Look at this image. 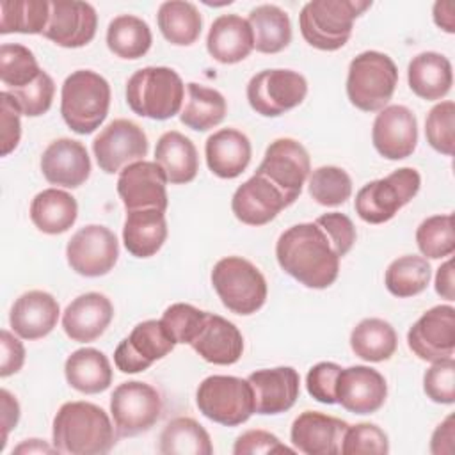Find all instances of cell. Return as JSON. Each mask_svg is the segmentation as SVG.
I'll return each instance as SVG.
<instances>
[{"label": "cell", "mask_w": 455, "mask_h": 455, "mask_svg": "<svg viewBox=\"0 0 455 455\" xmlns=\"http://www.w3.org/2000/svg\"><path fill=\"white\" fill-rule=\"evenodd\" d=\"M275 258L288 275L307 288H329L339 274L341 258L316 222H300L281 233Z\"/></svg>", "instance_id": "cell-1"}, {"label": "cell", "mask_w": 455, "mask_h": 455, "mask_svg": "<svg viewBox=\"0 0 455 455\" xmlns=\"http://www.w3.org/2000/svg\"><path fill=\"white\" fill-rule=\"evenodd\" d=\"M117 434L108 414L91 402H66L52 425V441L60 453L103 455L116 444Z\"/></svg>", "instance_id": "cell-2"}, {"label": "cell", "mask_w": 455, "mask_h": 455, "mask_svg": "<svg viewBox=\"0 0 455 455\" xmlns=\"http://www.w3.org/2000/svg\"><path fill=\"white\" fill-rule=\"evenodd\" d=\"M110 85L92 69H76L60 89V114L78 135H89L105 121L110 107Z\"/></svg>", "instance_id": "cell-3"}, {"label": "cell", "mask_w": 455, "mask_h": 455, "mask_svg": "<svg viewBox=\"0 0 455 455\" xmlns=\"http://www.w3.org/2000/svg\"><path fill=\"white\" fill-rule=\"evenodd\" d=\"M185 98L181 76L167 66H148L126 82V103L140 117L165 121L180 114Z\"/></svg>", "instance_id": "cell-4"}, {"label": "cell", "mask_w": 455, "mask_h": 455, "mask_svg": "<svg viewBox=\"0 0 455 455\" xmlns=\"http://www.w3.org/2000/svg\"><path fill=\"white\" fill-rule=\"evenodd\" d=\"M371 7L368 0H313L299 14L302 37L318 50L334 52L347 44L354 20Z\"/></svg>", "instance_id": "cell-5"}, {"label": "cell", "mask_w": 455, "mask_h": 455, "mask_svg": "<svg viewBox=\"0 0 455 455\" xmlns=\"http://www.w3.org/2000/svg\"><path fill=\"white\" fill-rule=\"evenodd\" d=\"M398 84V68L382 52L368 50L350 60L347 75V96L363 112H377L387 107Z\"/></svg>", "instance_id": "cell-6"}, {"label": "cell", "mask_w": 455, "mask_h": 455, "mask_svg": "<svg viewBox=\"0 0 455 455\" xmlns=\"http://www.w3.org/2000/svg\"><path fill=\"white\" fill-rule=\"evenodd\" d=\"M212 284L224 304L235 315H252L267 300V281L259 268L240 256H226L213 265Z\"/></svg>", "instance_id": "cell-7"}, {"label": "cell", "mask_w": 455, "mask_h": 455, "mask_svg": "<svg viewBox=\"0 0 455 455\" xmlns=\"http://www.w3.org/2000/svg\"><path fill=\"white\" fill-rule=\"evenodd\" d=\"M421 176L412 167H402L386 178L373 180L359 188L355 196V213L368 224L391 220L419 192Z\"/></svg>", "instance_id": "cell-8"}, {"label": "cell", "mask_w": 455, "mask_h": 455, "mask_svg": "<svg viewBox=\"0 0 455 455\" xmlns=\"http://www.w3.org/2000/svg\"><path fill=\"white\" fill-rule=\"evenodd\" d=\"M203 416L224 425L238 427L254 414V393L247 379L233 375H210L196 393Z\"/></svg>", "instance_id": "cell-9"}, {"label": "cell", "mask_w": 455, "mask_h": 455, "mask_svg": "<svg viewBox=\"0 0 455 455\" xmlns=\"http://www.w3.org/2000/svg\"><path fill=\"white\" fill-rule=\"evenodd\" d=\"M307 94V80L293 69H263L247 84V101L263 117H277L299 107Z\"/></svg>", "instance_id": "cell-10"}, {"label": "cell", "mask_w": 455, "mask_h": 455, "mask_svg": "<svg viewBox=\"0 0 455 455\" xmlns=\"http://www.w3.org/2000/svg\"><path fill=\"white\" fill-rule=\"evenodd\" d=\"M110 414L117 437L144 434L160 419V393L148 382H123L110 396Z\"/></svg>", "instance_id": "cell-11"}, {"label": "cell", "mask_w": 455, "mask_h": 455, "mask_svg": "<svg viewBox=\"0 0 455 455\" xmlns=\"http://www.w3.org/2000/svg\"><path fill=\"white\" fill-rule=\"evenodd\" d=\"M256 172L272 181L290 206L297 201L306 180L309 178L311 160L299 140L283 137L270 142Z\"/></svg>", "instance_id": "cell-12"}, {"label": "cell", "mask_w": 455, "mask_h": 455, "mask_svg": "<svg viewBox=\"0 0 455 455\" xmlns=\"http://www.w3.org/2000/svg\"><path fill=\"white\" fill-rule=\"evenodd\" d=\"M119 258V242L107 226L87 224L80 228L66 245V259L71 270L84 277L108 274Z\"/></svg>", "instance_id": "cell-13"}, {"label": "cell", "mask_w": 455, "mask_h": 455, "mask_svg": "<svg viewBox=\"0 0 455 455\" xmlns=\"http://www.w3.org/2000/svg\"><path fill=\"white\" fill-rule=\"evenodd\" d=\"M149 142L144 130L130 119H114L92 140V153L107 174L121 172L126 165L144 160Z\"/></svg>", "instance_id": "cell-14"}, {"label": "cell", "mask_w": 455, "mask_h": 455, "mask_svg": "<svg viewBox=\"0 0 455 455\" xmlns=\"http://www.w3.org/2000/svg\"><path fill=\"white\" fill-rule=\"evenodd\" d=\"M176 347V341L162 320H144L117 345L114 363L123 373H139L148 370L155 361L164 359Z\"/></svg>", "instance_id": "cell-15"}, {"label": "cell", "mask_w": 455, "mask_h": 455, "mask_svg": "<svg viewBox=\"0 0 455 455\" xmlns=\"http://www.w3.org/2000/svg\"><path fill=\"white\" fill-rule=\"evenodd\" d=\"M407 345L421 361L435 363L453 357L455 307L439 304L425 311L409 329Z\"/></svg>", "instance_id": "cell-16"}, {"label": "cell", "mask_w": 455, "mask_h": 455, "mask_svg": "<svg viewBox=\"0 0 455 455\" xmlns=\"http://www.w3.org/2000/svg\"><path fill=\"white\" fill-rule=\"evenodd\" d=\"M167 183V176L156 162L139 160L119 172L117 194L126 212L144 208L165 212L169 206Z\"/></svg>", "instance_id": "cell-17"}, {"label": "cell", "mask_w": 455, "mask_h": 455, "mask_svg": "<svg viewBox=\"0 0 455 455\" xmlns=\"http://www.w3.org/2000/svg\"><path fill=\"white\" fill-rule=\"evenodd\" d=\"M96 28L98 14L89 2L55 0L43 36L62 48H80L94 39Z\"/></svg>", "instance_id": "cell-18"}, {"label": "cell", "mask_w": 455, "mask_h": 455, "mask_svg": "<svg viewBox=\"0 0 455 455\" xmlns=\"http://www.w3.org/2000/svg\"><path fill=\"white\" fill-rule=\"evenodd\" d=\"M371 142L377 153L387 160H403L411 156L418 144V121L405 105H387L379 110Z\"/></svg>", "instance_id": "cell-19"}, {"label": "cell", "mask_w": 455, "mask_h": 455, "mask_svg": "<svg viewBox=\"0 0 455 455\" xmlns=\"http://www.w3.org/2000/svg\"><path fill=\"white\" fill-rule=\"evenodd\" d=\"M387 396V384L375 368L355 364L341 368L336 380V403L354 414L377 412Z\"/></svg>", "instance_id": "cell-20"}, {"label": "cell", "mask_w": 455, "mask_h": 455, "mask_svg": "<svg viewBox=\"0 0 455 455\" xmlns=\"http://www.w3.org/2000/svg\"><path fill=\"white\" fill-rule=\"evenodd\" d=\"M347 428L348 423L339 418L318 411H304L293 419L290 439L293 448L300 453L338 455L341 453Z\"/></svg>", "instance_id": "cell-21"}, {"label": "cell", "mask_w": 455, "mask_h": 455, "mask_svg": "<svg viewBox=\"0 0 455 455\" xmlns=\"http://www.w3.org/2000/svg\"><path fill=\"white\" fill-rule=\"evenodd\" d=\"M254 393V412L281 414L290 411L300 393L299 371L291 366L263 368L247 377Z\"/></svg>", "instance_id": "cell-22"}, {"label": "cell", "mask_w": 455, "mask_h": 455, "mask_svg": "<svg viewBox=\"0 0 455 455\" xmlns=\"http://www.w3.org/2000/svg\"><path fill=\"white\" fill-rule=\"evenodd\" d=\"M288 206L281 190L265 176L254 172L233 194L231 210L247 226H263Z\"/></svg>", "instance_id": "cell-23"}, {"label": "cell", "mask_w": 455, "mask_h": 455, "mask_svg": "<svg viewBox=\"0 0 455 455\" xmlns=\"http://www.w3.org/2000/svg\"><path fill=\"white\" fill-rule=\"evenodd\" d=\"M41 172L52 185L76 188L91 176V158L78 140L62 137L48 144L41 156Z\"/></svg>", "instance_id": "cell-24"}, {"label": "cell", "mask_w": 455, "mask_h": 455, "mask_svg": "<svg viewBox=\"0 0 455 455\" xmlns=\"http://www.w3.org/2000/svg\"><path fill=\"white\" fill-rule=\"evenodd\" d=\"M114 318L110 299L98 291H87L73 299L62 313V329L66 336L78 343L98 339Z\"/></svg>", "instance_id": "cell-25"}, {"label": "cell", "mask_w": 455, "mask_h": 455, "mask_svg": "<svg viewBox=\"0 0 455 455\" xmlns=\"http://www.w3.org/2000/svg\"><path fill=\"white\" fill-rule=\"evenodd\" d=\"M57 299L43 290H30L20 295L9 313L11 329L23 339H39L48 336L59 320Z\"/></svg>", "instance_id": "cell-26"}, {"label": "cell", "mask_w": 455, "mask_h": 455, "mask_svg": "<svg viewBox=\"0 0 455 455\" xmlns=\"http://www.w3.org/2000/svg\"><path fill=\"white\" fill-rule=\"evenodd\" d=\"M206 363L228 366L235 364L243 352V336L238 327L224 316L208 313L197 338L190 343Z\"/></svg>", "instance_id": "cell-27"}, {"label": "cell", "mask_w": 455, "mask_h": 455, "mask_svg": "<svg viewBox=\"0 0 455 455\" xmlns=\"http://www.w3.org/2000/svg\"><path fill=\"white\" fill-rule=\"evenodd\" d=\"M208 169L222 178L233 180L240 176L252 156L251 140L236 128H222L212 133L204 144Z\"/></svg>", "instance_id": "cell-28"}, {"label": "cell", "mask_w": 455, "mask_h": 455, "mask_svg": "<svg viewBox=\"0 0 455 455\" xmlns=\"http://www.w3.org/2000/svg\"><path fill=\"white\" fill-rule=\"evenodd\" d=\"M206 50L220 64L242 62L254 50L249 21L238 14L219 16L208 30Z\"/></svg>", "instance_id": "cell-29"}, {"label": "cell", "mask_w": 455, "mask_h": 455, "mask_svg": "<svg viewBox=\"0 0 455 455\" xmlns=\"http://www.w3.org/2000/svg\"><path fill=\"white\" fill-rule=\"evenodd\" d=\"M411 91L427 101L444 98L453 84L451 62L437 52H421L407 66Z\"/></svg>", "instance_id": "cell-30"}, {"label": "cell", "mask_w": 455, "mask_h": 455, "mask_svg": "<svg viewBox=\"0 0 455 455\" xmlns=\"http://www.w3.org/2000/svg\"><path fill=\"white\" fill-rule=\"evenodd\" d=\"M167 238L165 212L156 208L133 210L126 213L123 226V243L135 258L155 256Z\"/></svg>", "instance_id": "cell-31"}, {"label": "cell", "mask_w": 455, "mask_h": 455, "mask_svg": "<svg viewBox=\"0 0 455 455\" xmlns=\"http://www.w3.org/2000/svg\"><path fill=\"white\" fill-rule=\"evenodd\" d=\"M155 162L164 169L167 181L172 185L190 183L199 171L194 142L176 130L160 135L155 148Z\"/></svg>", "instance_id": "cell-32"}, {"label": "cell", "mask_w": 455, "mask_h": 455, "mask_svg": "<svg viewBox=\"0 0 455 455\" xmlns=\"http://www.w3.org/2000/svg\"><path fill=\"white\" fill-rule=\"evenodd\" d=\"M68 384L85 395L103 393L112 384V366L108 357L92 347L71 352L64 363Z\"/></svg>", "instance_id": "cell-33"}, {"label": "cell", "mask_w": 455, "mask_h": 455, "mask_svg": "<svg viewBox=\"0 0 455 455\" xmlns=\"http://www.w3.org/2000/svg\"><path fill=\"white\" fill-rule=\"evenodd\" d=\"M78 217L76 199L60 188H46L30 203L32 224L46 235L66 233Z\"/></svg>", "instance_id": "cell-34"}, {"label": "cell", "mask_w": 455, "mask_h": 455, "mask_svg": "<svg viewBox=\"0 0 455 455\" xmlns=\"http://www.w3.org/2000/svg\"><path fill=\"white\" fill-rule=\"evenodd\" d=\"M254 48L259 53H279L291 41V23L286 11L274 4H261L249 12Z\"/></svg>", "instance_id": "cell-35"}, {"label": "cell", "mask_w": 455, "mask_h": 455, "mask_svg": "<svg viewBox=\"0 0 455 455\" xmlns=\"http://www.w3.org/2000/svg\"><path fill=\"white\" fill-rule=\"evenodd\" d=\"M226 98L212 87L190 82L187 84V101L181 108L180 121L196 132H208L226 117Z\"/></svg>", "instance_id": "cell-36"}, {"label": "cell", "mask_w": 455, "mask_h": 455, "mask_svg": "<svg viewBox=\"0 0 455 455\" xmlns=\"http://www.w3.org/2000/svg\"><path fill=\"white\" fill-rule=\"evenodd\" d=\"M156 23L162 36L176 46H190L201 36L203 18L192 2L169 0L160 4Z\"/></svg>", "instance_id": "cell-37"}, {"label": "cell", "mask_w": 455, "mask_h": 455, "mask_svg": "<svg viewBox=\"0 0 455 455\" xmlns=\"http://www.w3.org/2000/svg\"><path fill=\"white\" fill-rule=\"evenodd\" d=\"M396 345L393 325L382 318H364L350 332L352 352L368 363L387 361L396 352Z\"/></svg>", "instance_id": "cell-38"}, {"label": "cell", "mask_w": 455, "mask_h": 455, "mask_svg": "<svg viewBox=\"0 0 455 455\" xmlns=\"http://www.w3.org/2000/svg\"><path fill=\"white\" fill-rule=\"evenodd\" d=\"M153 43L149 25L133 14L116 16L107 28V46L119 59L135 60L144 57Z\"/></svg>", "instance_id": "cell-39"}, {"label": "cell", "mask_w": 455, "mask_h": 455, "mask_svg": "<svg viewBox=\"0 0 455 455\" xmlns=\"http://www.w3.org/2000/svg\"><path fill=\"white\" fill-rule=\"evenodd\" d=\"M160 453L164 455H212L210 434L201 423L188 416L171 419L160 434Z\"/></svg>", "instance_id": "cell-40"}, {"label": "cell", "mask_w": 455, "mask_h": 455, "mask_svg": "<svg viewBox=\"0 0 455 455\" xmlns=\"http://www.w3.org/2000/svg\"><path fill=\"white\" fill-rule=\"evenodd\" d=\"M432 277V268L427 258L405 254L393 259L386 270L384 284L395 297L405 299L421 293Z\"/></svg>", "instance_id": "cell-41"}, {"label": "cell", "mask_w": 455, "mask_h": 455, "mask_svg": "<svg viewBox=\"0 0 455 455\" xmlns=\"http://www.w3.org/2000/svg\"><path fill=\"white\" fill-rule=\"evenodd\" d=\"M50 20L46 0H2L0 34H43Z\"/></svg>", "instance_id": "cell-42"}, {"label": "cell", "mask_w": 455, "mask_h": 455, "mask_svg": "<svg viewBox=\"0 0 455 455\" xmlns=\"http://www.w3.org/2000/svg\"><path fill=\"white\" fill-rule=\"evenodd\" d=\"M41 71L36 55L27 46L18 43H4L0 46V80L7 91L25 87Z\"/></svg>", "instance_id": "cell-43"}, {"label": "cell", "mask_w": 455, "mask_h": 455, "mask_svg": "<svg viewBox=\"0 0 455 455\" xmlns=\"http://www.w3.org/2000/svg\"><path fill=\"white\" fill-rule=\"evenodd\" d=\"M309 196L322 206H339L352 196L348 172L336 165H322L309 172Z\"/></svg>", "instance_id": "cell-44"}, {"label": "cell", "mask_w": 455, "mask_h": 455, "mask_svg": "<svg viewBox=\"0 0 455 455\" xmlns=\"http://www.w3.org/2000/svg\"><path fill=\"white\" fill-rule=\"evenodd\" d=\"M416 243L419 252L430 259H439L453 254V215L446 213L427 217L416 229Z\"/></svg>", "instance_id": "cell-45"}, {"label": "cell", "mask_w": 455, "mask_h": 455, "mask_svg": "<svg viewBox=\"0 0 455 455\" xmlns=\"http://www.w3.org/2000/svg\"><path fill=\"white\" fill-rule=\"evenodd\" d=\"M455 103L451 100L434 105L425 119V137L427 142L446 156L453 155L455 144Z\"/></svg>", "instance_id": "cell-46"}, {"label": "cell", "mask_w": 455, "mask_h": 455, "mask_svg": "<svg viewBox=\"0 0 455 455\" xmlns=\"http://www.w3.org/2000/svg\"><path fill=\"white\" fill-rule=\"evenodd\" d=\"M206 316H208V311H203L192 304L176 302L164 311L160 320L169 331V334L172 336V339L176 341V345L178 343L190 345L197 338L201 327L204 325Z\"/></svg>", "instance_id": "cell-47"}, {"label": "cell", "mask_w": 455, "mask_h": 455, "mask_svg": "<svg viewBox=\"0 0 455 455\" xmlns=\"http://www.w3.org/2000/svg\"><path fill=\"white\" fill-rule=\"evenodd\" d=\"M9 92L14 96L23 116L37 117L50 110L55 94V84L46 71H41L34 82L27 84L25 87L12 89Z\"/></svg>", "instance_id": "cell-48"}, {"label": "cell", "mask_w": 455, "mask_h": 455, "mask_svg": "<svg viewBox=\"0 0 455 455\" xmlns=\"http://www.w3.org/2000/svg\"><path fill=\"white\" fill-rule=\"evenodd\" d=\"M389 451L387 434L375 423H357L348 425L341 453L343 455H361V453H373V455H386Z\"/></svg>", "instance_id": "cell-49"}, {"label": "cell", "mask_w": 455, "mask_h": 455, "mask_svg": "<svg viewBox=\"0 0 455 455\" xmlns=\"http://www.w3.org/2000/svg\"><path fill=\"white\" fill-rule=\"evenodd\" d=\"M423 391L435 403L455 402V361L453 357L432 363L423 375Z\"/></svg>", "instance_id": "cell-50"}, {"label": "cell", "mask_w": 455, "mask_h": 455, "mask_svg": "<svg viewBox=\"0 0 455 455\" xmlns=\"http://www.w3.org/2000/svg\"><path fill=\"white\" fill-rule=\"evenodd\" d=\"M341 366L331 361L316 363L306 375L307 393L320 403H336V380Z\"/></svg>", "instance_id": "cell-51"}, {"label": "cell", "mask_w": 455, "mask_h": 455, "mask_svg": "<svg viewBox=\"0 0 455 455\" xmlns=\"http://www.w3.org/2000/svg\"><path fill=\"white\" fill-rule=\"evenodd\" d=\"M315 222L327 233L339 258H343L355 243V236H357L355 226L345 213H339V212L323 213Z\"/></svg>", "instance_id": "cell-52"}, {"label": "cell", "mask_w": 455, "mask_h": 455, "mask_svg": "<svg viewBox=\"0 0 455 455\" xmlns=\"http://www.w3.org/2000/svg\"><path fill=\"white\" fill-rule=\"evenodd\" d=\"M0 105H2V156L12 153L21 139V110L9 91L0 92Z\"/></svg>", "instance_id": "cell-53"}, {"label": "cell", "mask_w": 455, "mask_h": 455, "mask_svg": "<svg viewBox=\"0 0 455 455\" xmlns=\"http://www.w3.org/2000/svg\"><path fill=\"white\" fill-rule=\"evenodd\" d=\"M295 450L288 448L279 441L277 435L267 430H247L236 437L233 453L235 455H259V453H293Z\"/></svg>", "instance_id": "cell-54"}, {"label": "cell", "mask_w": 455, "mask_h": 455, "mask_svg": "<svg viewBox=\"0 0 455 455\" xmlns=\"http://www.w3.org/2000/svg\"><path fill=\"white\" fill-rule=\"evenodd\" d=\"M2 345V363H0V377L5 379L21 370L25 363V347L23 343L7 329L0 332Z\"/></svg>", "instance_id": "cell-55"}, {"label": "cell", "mask_w": 455, "mask_h": 455, "mask_svg": "<svg viewBox=\"0 0 455 455\" xmlns=\"http://www.w3.org/2000/svg\"><path fill=\"white\" fill-rule=\"evenodd\" d=\"M453 451H455V418H453V414H450L434 430L432 439H430V453L432 455H451Z\"/></svg>", "instance_id": "cell-56"}, {"label": "cell", "mask_w": 455, "mask_h": 455, "mask_svg": "<svg viewBox=\"0 0 455 455\" xmlns=\"http://www.w3.org/2000/svg\"><path fill=\"white\" fill-rule=\"evenodd\" d=\"M0 402H2V419H0L2 421V443H0V451H4L9 432L12 428H16V425L20 421V403L7 389L0 391Z\"/></svg>", "instance_id": "cell-57"}, {"label": "cell", "mask_w": 455, "mask_h": 455, "mask_svg": "<svg viewBox=\"0 0 455 455\" xmlns=\"http://www.w3.org/2000/svg\"><path fill=\"white\" fill-rule=\"evenodd\" d=\"M435 291L446 300L455 299V284H453V263L451 259H446L435 274Z\"/></svg>", "instance_id": "cell-58"}, {"label": "cell", "mask_w": 455, "mask_h": 455, "mask_svg": "<svg viewBox=\"0 0 455 455\" xmlns=\"http://www.w3.org/2000/svg\"><path fill=\"white\" fill-rule=\"evenodd\" d=\"M455 4L451 0H443L434 4V21L439 28L448 34L455 32Z\"/></svg>", "instance_id": "cell-59"}, {"label": "cell", "mask_w": 455, "mask_h": 455, "mask_svg": "<svg viewBox=\"0 0 455 455\" xmlns=\"http://www.w3.org/2000/svg\"><path fill=\"white\" fill-rule=\"evenodd\" d=\"M12 453L16 455H32V453H59V450L55 446L46 444L41 439H25L23 443H20Z\"/></svg>", "instance_id": "cell-60"}]
</instances>
